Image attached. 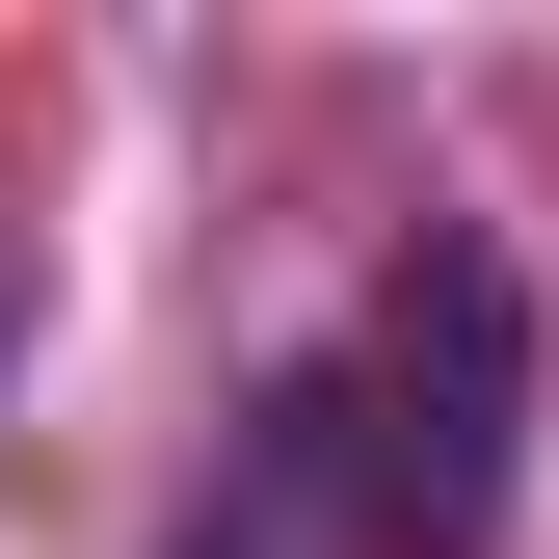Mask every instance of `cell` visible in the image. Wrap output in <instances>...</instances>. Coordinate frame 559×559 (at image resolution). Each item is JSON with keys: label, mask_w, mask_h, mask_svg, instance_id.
<instances>
[{"label": "cell", "mask_w": 559, "mask_h": 559, "mask_svg": "<svg viewBox=\"0 0 559 559\" xmlns=\"http://www.w3.org/2000/svg\"><path fill=\"white\" fill-rule=\"evenodd\" d=\"M266 453L346 507V559H479L507 479H533V294H507V240H400L373 320H346V373Z\"/></svg>", "instance_id": "1"}, {"label": "cell", "mask_w": 559, "mask_h": 559, "mask_svg": "<svg viewBox=\"0 0 559 559\" xmlns=\"http://www.w3.org/2000/svg\"><path fill=\"white\" fill-rule=\"evenodd\" d=\"M0 346H27V266H0Z\"/></svg>", "instance_id": "2"}]
</instances>
